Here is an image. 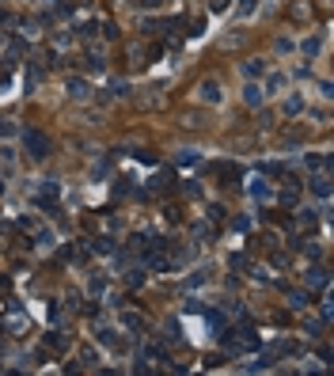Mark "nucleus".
I'll use <instances>...</instances> for the list:
<instances>
[{
  "mask_svg": "<svg viewBox=\"0 0 334 376\" xmlns=\"http://www.w3.org/2000/svg\"><path fill=\"white\" fill-rule=\"evenodd\" d=\"M213 175H224L220 182H236V175H240V167H236V163H213Z\"/></svg>",
  "mask_w": 334,
  "mask_h": 376,
  "instance_id": "16",
  "label": "nucleus"
},
{
  "mask_svg": "<svg viewBox=\"0 0 334 376\" xmlns=\"http://www.w3.org/2000/svg\"><path fill=\"white\" fill-rule=\"evenodd\" d=\"M319 46H323V42H319L315 34H311V38H304V46H300V50L308 53V57H315V53H319Z\"/></svg>",
  "mask_w": 334,
  "mask_h": 376,
  "instance_id": "25",
  "label": "nucleus"
},
{
  "mask_svg": "<svg viewBox=\"0 0 334 376\" xmlns=\"http://www.w3.org/2000/svg\"><path fill=\"white\" fill-rule=\"evenodd\" d=\"M152 190H160V194H171V190H175V175H171V171H160V175L152 179Z\"/></svg>",
  "mask_w": 334,
  "mask_h": 376,
  "instance_id": "14",
  "label": "nucleus"
},
{
  "mask_svg": "<svg viewBox=\"0 0 334 376\" xmlns=\"http://www.w3.org/2000/svg\"><path fill=\"white\" fill-rule=\"evenodd\" d=\"M205 281H209V270H197V273H194V277H190L186 285H190V289H201V285H205Z\"/></svg>",
  "mask_w": 334,
  "mask_h": 376,
  "instance_id": "27",
  "label": "nucleus"
},
{
  "mask_svg": "<svg viewBox=\"0 0 334 376\" xmlns=\"http://www.w3.org/2000/svg\"><path fill=\"white\" fill-rule=\"evenodd\" d=\"M95 361H99L95 350H80V365H95Z\"/></svg>",
  "mask_w": 334,
  "mask_h": 376,
  "instance_id": "32",
  "label": "nucleus"
},
{
  "mask_svg": "<svg viewBox=\"0 0 334 376\" xmlns=\"http://www.w3.org/2000/svg\"><path fill=\"white\" fill-rule=\"evenodd\" d=\"M163 0H141V8H160Z\"/></svg>",
  "mask_w": 334,
  "mask_h": 376,
  "instance_id": "40",
  "label": "nucleus"
},
{
  "mask_svg": "<svg viewBox=\"0 0 334 376\" xmlns=\"http://www.w3.org/2000/svg\"><path fill=\"white\" fill-rule=\"evenodd\" d=\"M46 346H50V350H57V353H65L72 342H69V334H61V331H46Z\"/></svg>",
  "mask_w": 334,
  "mask_h": 376,
  "instance_id": "12",
  "label": "nucleus"
},
{
  "mask_svg": "<svg viewBox=\"0 0 334 376\" xmlns=\"http://www.w3.org/2000/svg\"><path fill=\"white\" fill-rule=\"evenodd\" d=\"M224 8H228V0H209V12H216V16H220Z\"/></svg>",
  "mask_w": 334,
  "mask_h": 376,
  "instance_id": "37",
  "label": "nucleus"
},
{
  "mask_svg": "<svg viewBox=\"0 0 334 376\" xmlns=\"http://www.w3.org/2000/svg\"><path fill=\"white\" fill-rule=\"evenodd\" d=\"M182 190H186L190 198H201V186H197V182H182Z\"/></svg>",
  "mask_w": 334,
  "mask_h": 376,
  "instance_id": "36",
  "label": "nucleus"
},
{
  "mask_svg": "<svg viewBox=\"0 0 334 376\" xmlns=\"http://www.w3.org/2000/svg\"><path fill=\"white\" fill-rule=\"evenodd\" d=\"M163 338H167V342H179V338H182L179 319H167V327H163Z\"/></svg>",
  "mask_w": 334,
  "mask_h": 376,
  "instance_id": "21",
  "label": "nucleus"
},
{
  "mask_svg": "<svg viewBox=\"0 0 334 376\" xmlns=\"http://www.w3.org/2000/svg\"><path fill=\"white\" fill-rule=\"evenodd\" d=\"M0 194H4V182H0Z\"/></svg>",
  "mask_w": 334,
  "mask_h": 376,
  "instance_id": "41",
  "label": "nucleus"
},
{
  "mask_svg": "<svg viewBox=\"0 0 334 376\" xmlns=\"http://www.w3.org/2000/svg\"><path fill=\"white\" fill-rule=\"evenodd\" d=\"M285 87V76L277 72V76H266V87H262V95H274V91H281Z\"/></svg>",
  "mask_w": 334,
  "mask_h": 376,
  "instance_id": "20",
  "label": "nucleus"
},
{
  "mask_svg": "<svg viewBox=\"0 0 334 376\" xmlns=\"http://www.w3.org/2000/svg\"><path fill=\"white\" fill-rule=\"evenodd\" d=\"M23 152L31 156V160H46V156H50V137H46L42 129H27L23 133Z\"/></svg>",
  "mask_w": 334,
  "mask_h": 376,
  "instance_id": "1",
  "label": "nucleus"
},
{
  "mask_svg": "<svg viewBox=\"0 0 334 376\" xmlns=\"http://www.w3.org/2000/svg\"><path fill=\"white\" fill-rule=\"evenodd\" d=\"M95 334H99V342H106V346H114V331H106V327H95Z\"/></svg>",
  "mask_w": 334,
  "mask_h": 376,
  "instance_id": "31",
  "label": "nucleus"
},
{
  "mask_svg": "<svg viewBox=\"0 0 334 376\" xmlns=\"http://www.w3.org/2000/svg\"><path fill=\"white\" fill-rule=\"evenodd\" d=\"M91 251H99V255H110V251H114L110 236H95V239H91Z\"/></svg>",
  "mask_w": 334,
  "mask_h": 376,
  "instance_id": "19",
  "label": "nucleus"
},
{
  "mask_svg": "<svg viewBox=\"0 0 334 376\" xmlns=\"http://www.w3.org/2000/svg\"><path fill=\"white\" fill-rule=\"evenodd\" d=\"M87 293H91V297H106V277H103V273H91V281H87Z\"/></svg>",
  "mask_w": 334,
  "mask_h": 376,
  "instance_id": "17",
  "label": "nucleus"
},
{
  "mask_svg": "<svg viewBox=\"0 0 334 376\" xmlns=\"http://www.w3.org/2000/svg\"><path fill=\"white\" fill-rule=\"evenodd\" d=\"M53 243V232L50 228H38V239H35V247H50Z\"/></svg>",
  "mask_w": 334,
  "mask_h": 376,
  "instance_id": "29",
  "label": "nucleus"
},
{
  "mask_svg": "<svg viewBox=\"0 0 334 376\" xmlns=\"http://www.w3.org/2000/svg\"><path fill=\"white\" fill-rule=\"evenodd\" d=\"M122 281H126L129 289H141V285H145V270L133 266V262H122Z\"/></svg>",
  "mask_w": 334,
  "mask_h": 376,
  "instance_id": "7",
  "label": "nucleus"
},
{
  "mask_svg": "<svg viewBox=\"0 0 334 376\" xmlns=\"http://www.w3.org/2000/svg\"><path fill=\"white\" fill-rule=\"evenodd\" d=\"M243 103H247V107H258V103H262V87L247 84V87H243Z\"/></svg>",
  "mask_w": 334,
  "mask_h": 376,
  "instance_id": "18",
  "label": "nucleus"
},
{
  "mask_svg": "<svg viewBox=\"0 0 334 376\" xmlns=\"http://www.w3.org/2000/svg\"><path fill=\"white\" fill-rule=\"evenodd\" d=\"M194 236H197V239H209V236H213V221H201V224H194Z\"/></svg>",
  "mask_w": 334,
  "mask_h": 376,
  "instance_id": "26",
  "label": "nucleus"
},
{
  "mask_svg": "<svg viewBox=\"0 0 334 376\" xmlns=\"http://www.w3.org/2000/svg\"><path fill=\"white\" fill-rule=\"evenodd\" d=\"M323 327H326V323H315V319H304V331H308V338H323Z\"/></svg>",
  "mask_w": 334,
  "mask_h": 376,
  "instance_id": "22",
  "label": "nucleus"
},
{
  "mask_svg": "<svg viewBox=\"0 0 334 376\" xmlns=\"http://www.w3.org/2000/svg\"><path fill=\"white\" fill-rule=\"evenodd\" d=\"M304 281H308V289H326L330 285V270L326 266H308L304 270Z\"/></svg>",
  "mask_w": 334,
  "mask_h": 376,
  "instance_id": "4",
  "label": "nucleus"
},
{
  "mask_svg": "<svg viewBox=\"0 0 334 376\" xmlns=\"http://www.w3.org/2000/svg\"><path fill=\"white\" fill-rule=\"evenodd\" d=\"M311 190H315V198H330V171H319L315 179H311Z\"/></svg>",
  "mask_w": 334,
  "mask_h": 376,
  "instance_id": "11",
  "label": "nucleus"
},
{
  "mask_svg": "<svg viewBox=\"0 0 334 376\" xmlns=\"http://www.w3.org/2000/svg\"><path fill=\"white\" fill-rule=\"evenodd\" d=\"M141 353H145V361H156V365L171 361V357H167V346H163V342H148V346H145Z\"/></svg>",
  "mask_w": 334,
  "mask_h": 376,
  "instance_id": "10",
  "label": "nucleus"
},
{
  "mask_svg": "<svg viewBox=\"0 0 334 376\" xmlns=\"http://www.w3.org/2000/svg\"><path fill=\"white\" fill-rule=\"evenodd\" d=\"M179 163H197V152H179Z\"/></svg>",
  "mask_w": 334,
  "mask_h": 376,
  "instance_id": "39",
  "label": "nucleus"
},
{
  "mask_svg": "<svg viewBox=\"0 0 334 376\" xmlns=\"http://www.w3.org/2000/svg\"><path fill=\"white\" fill-rule=\"evenodd\" d=\"M4 50H8V61H16L19 53H23V42H19V38H8V42H4Z\"/></svg>",
  "mask_w": 334,
  "mask_h": 376,
  "instance_id": "23",
  "label": "nucleus"
},
{
  "mask_svg": "<svg viewBox=\"0 0 334 376\" xmlns=\"http://www.w3.org/2000/svg\"><path fill=\"white\" fill-rule=\"evenodd\" d=\"M103 68H106V61L99 53H87V72H103Z\"/></svg>",
  "mask_w": 334,
  "mask_h": 376,
  "instance_id": "24",
  "label": "nucleus"
},
{
  "mask_svg": "<svg viewBox=\"0 0 334 376\" xmlns=\"http://www.w3.org/2000/svg\"><path fill=\"white\" fill-rule=\"evenodd\" d=\"M300 224H304V228H311V224H315V213H311V209H304V213H300Z\"/></svg>",
  "mask_w": 334,
  "mask_h": 376,
  "instance_id": "35",
  "label": "nucleus"
},
{
  "mask_svg": "<svg viewBox=\"0 0 334 376\" xmlns=\"http://www.w3.org/2000/svg\"><path fill=\"white\" fill-rule=\"evenodd\" d=\"M304 111V99H300V95H292L289 103H285V114H300Z\"/></svg>",
  "mask_w": 334,
  "mask_h": 376,
  "instance_id": "28",
  "label": "nucleus"
},
{
  "mask_svg": "<svg viewBox=\"0 0 334 376\" xmlns=\"http://www.w3.org/2000/svg\"><path fill=\"white\" fill-rule=\"evenodd\" d=\"M277 53H292V42H289V38H277Z\"/></svg>",
  "mask_w": 334,
  "mask_h": 376,
  "instance_id": "38",
  "label": "nucleus"
},
{
  "mask_svg": "<svg viewBox=\"0 0 334 376\" xmlns=\"http://www.w3.org/2000/svg\"><path fill=\"white\" fill-rule=\"evenodd\" d=\"M209 221H224V205H209Z\"/></svg>",
  "mask_w": 334,
  "mask_h": 376,
  "instance_id": "34",
  "label": "nucleus"
},
{
  "mask_svg": "<svg viewBox=\"0 0 334 376\" xmlns=\"http://www.w3.org/2000/svg\"><path fill=\"white\" fill-rule=\"evenodd\" d=\"M118 323H122V331H126V334H145V316H141V312H133V308H129V312H122Z\"/></svg>",
  "mask_w": 334,
  "mask_h": 376,
  "instance_id": "5",
  "label": "nucleus"
},
{
  "mask_svg": "<svg viewBox=\"0 0 334 376\" xmlns=\"http://www.w3.org/2000/svg\"><path fill=\"white\" fill-rule=\"evenodd\" d=\"M232 228H236V232H247V228H251V217H236V221H232Z\"/></svg>",
  "mask_w": 334,
  "mask_h": 376,
  "instance_id": "33",
  "label": "nucleus"
},
{
  "mask_svg": "<svg viewBox=\"0 0 334 376\" xmlns=\"http://www.w3.org/2000/svg\"><path fill=\"white\" fill-rule=\"evenodd\" d=\"M308 163L311 171H330V152H308Z\"/></svg>",
  "mask_w": 334,
  "mask_h": 376,
  "instance_id": "13",
  "label": "nucleus"
},
{
  "mask_svg": "<svg viewBox=\"0 0 334 376\" xmlns=\"http://www.w3.org/2000/svg\"><path fill=\"white\" fill-rule=\"evenodd\" d=\"M57 182L53 179H46V182H38L35 190H31V198H35V205L38 209H46V213H57Z\"/></svg>",
  "mask_w": 334,
  "mask_h": 376,
  "instance_id": "2",
  "label": "nucleus"
},
{
  "mask_svg": "<svg viewBox=\"0 0 334 376\" xmlns=\"http://www.w3.org/2000/svg\"><path fill=\"white\" fill-rule=\"evenodd\" d=\"M197 95H201V103H220V99H224V87L216 84V80H201Z\"/></svg>",
  "mask_w": 334,
  "mask_h": 376,
  "instance_id": "8",
  "label": "nucleus"
},
{
  "mask_svg": "<svg viewBox=\"0 0 334 376\" xmlns=\"http://www.w3.org/2000/svg\"><path fill=\"white\" fill-rule=\"evenodd\" d=\"M87 91H91V87H87L84 76H69L65 80V95H72V99H87Z\"/></svg>",
  "mask_w": 334,
  "mask_h": 376,
  "instance_id": "9",
  "label": "nucleus"
},
{
  "mask_svg": "<svg viewBox=\"0 0 334 376\" xmlns=\"http://www.w3.org/2000/svg\"><path fill=\"white\" fill-rule=\"evenodd\" d=\"M27 327H31V319H27L19 308H8V316H4V331H8V334H27Z\"/></svg>",
  "mask_w": 334,
  "mask_h": 376,
  "instance_id": "3",
  "label": "nucleus"
},
{
  "mask_svg": "<svg viewBox=\"0 0 334 376\" xmlns=\"http://www.w3.org/2000/svg\"><path fill=\"white\" fill-rule=\"evenodd\" d=\"M243 76H262V61H247L243 65Z\"/></svg>",
  "mask_w": 334,
  "mask_h": 376,
  "instance_id": "30",
  "label": "nucleus"
},
{
  "mask_svg": "<svg viewBox=\"0 0 334 376\" xmlns=\"http://www.w3.org/2000/svg\"><path fill=\"white\" fill-rule=\"evenodd\" d=\"M247 194H251V198H258V202H270V198H274V186H270L266 179H258V175H255V179H247Z\"/></svg>",
  "mask_w": 334,
  "mask_h": 376,
  "instance_id": "6",
  "label": "nucleus"
},
{
  "mask_svg": "<svg viewBox=\"0 0 334 376\" xmlns=\"http://www.w3.org/2000/svg\"><path fill=\"white\" fill-rule=\"evenodd\" d=\"M289 304L296 308V312H300V308H311V304H315V293H311V289L300 293V289H296V293H289Z\"/></svg>",
  "mask_w": 334,
  "mask_h": 376,
  "instance_id": "15",
  "label": "nucleus"
}]
</instances>
